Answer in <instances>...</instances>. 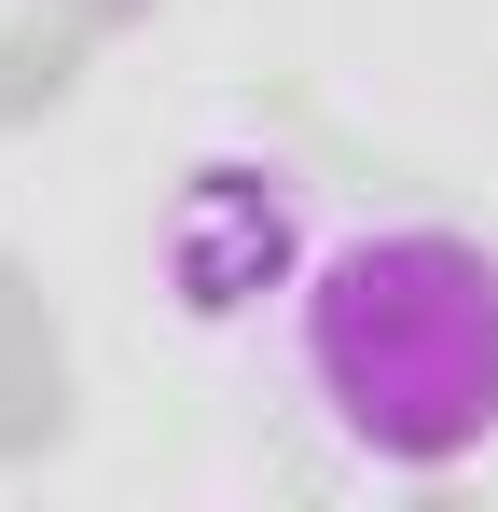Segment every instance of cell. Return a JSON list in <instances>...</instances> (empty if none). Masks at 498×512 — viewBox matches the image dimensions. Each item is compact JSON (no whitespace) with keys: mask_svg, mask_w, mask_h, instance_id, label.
Returning a JSON list of instances; mask_svg holds the SVG:
<instances>
[{"mask_svg":"<svg viewBox=\"0 0 498 512\" xmlns=\"http://www.w3.org/2000/svg\"><path fill=\"white\" fill-rule=\"evenodd\" d=\"M291 388L305 416L388 471L443 485L498 457V236L471 222H346L291 277Z\"/></svg>","mask_w":498,"mask_h":512,"instance_id":"6da1fadb","label":"cell"},{"mask_svg":"<svg viewBox=\"0 0 498 512\" xmlns=\"http://www.w3.org/2000/svg\"><path fill=\"white\" fill-rule=\"evenodd\" d=\"M166 291H180V319H263V305H291V277H305V194H291V167H249V153H222V167L180 180V208H166Z\"/></svg>","mask_w":498,"mask_h":512,"instance_id":"7a4b0ae2","label":"cell"}]
</instances>
